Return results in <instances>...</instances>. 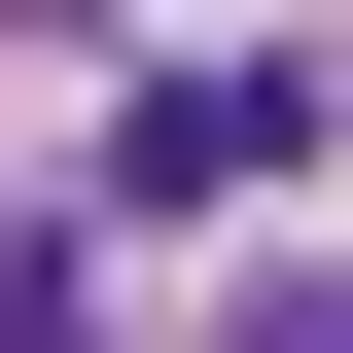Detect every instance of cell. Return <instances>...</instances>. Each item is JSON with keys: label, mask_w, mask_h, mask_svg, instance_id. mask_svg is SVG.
<instances>
[{"label": "cell", "mask_w": 353, "mask_h": 353, "mask_svg": "<svg viewBox=\"0 0 353 353\" xmlns=\"http://www.w3.org/2000/svg\"><path fill=\"white\" fill-rule=\"evenodd\" d=\"M283 141H318V71H141V141H106V212H71V248H141V212H248Z\"/></svg>", "instance_id": "cell-1"}, {"label": "cell", "mask_w": 353, "mask_h": 353, "mask_svg": "<svg viewBox=\"0 0 353 353\" xmlns=\"http://www.w3.org/2000/svg\"><path fill=\"white\" fill-rule=\"evenodd\" d=\"M212 353H353V283H248V318H212Z\"/></svg>", "instance_id": "cell-2"}]
</instances>
